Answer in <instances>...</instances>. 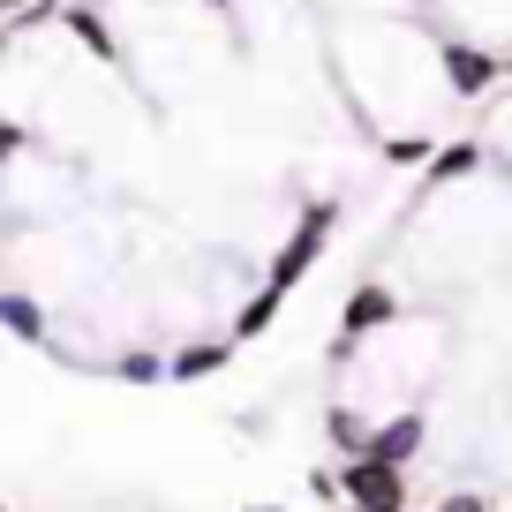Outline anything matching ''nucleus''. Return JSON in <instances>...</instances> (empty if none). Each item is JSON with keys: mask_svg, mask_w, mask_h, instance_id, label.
<instances>
[{"mask_svg": "<svg viewBox=\"0 0 512 512\" xmlns=\"http://www.w3.org/2000/svg\"><path fill=\"white\" fill-rule=\"evenodd\" d=\"M400 317H407V302H400V287L392 279H362V287L347 294V309H339V339H332V369H347V362H362L369 354V339H384V332H400Z\"/></svg>", "mask_w": 512, "mask_h": 512, "instance_id": "nucleus-1", "label": "nucleus"}, {"mask_svg": "<svg viewBox=\"0 0 512 512\" xmlns=\"http://www.w3.org/2000/svg\"><path fill=\"white\" fill-rule=\"evenodd\" d=\"M332 234H339V196H317V204L294 219V234L279 241V256H272V272H264V279H272L279 294H294L309 272H317V256L332 249Z\"/></svg>", "mask_w": 512, "mask_h": 512, "instance_id": "nucleus-2", "label": "nucleus"}, {"mask_svg": "<svg viewBox=\"0 0 512 512\" xmlns=\"http://www.w3.org/2000/svg\"><path fill=\"white\" fill-rule=\"evenodd\" d=\"M430 53H437V83L445 98H482L505 68V53L482 46V38H460V31H430Z\"/></svg>", "mask_w": 512, "mask_h": 512, "instance_id": "nucleus-3", "label": "nucleus"}, {"mask_svg": "<svg viewBox=\"0 0 512 512\" xmlns=\"http://www.w3.org/2000/svg\"><path fill=\"white\" fill-rule=\"evenodd\" d=\"M339 497H347V512H415L407 505V467L377 460V452L339 460Z\"/></svg>", "mask_w": 512, "mask_h": 512, "instance_id": "nucleus-4", "label": "nucleus"}, {"mask_svg": "<svg viewBox=\"0 0 512 512\" xmlns=\"http://www.w3.org/2000/svg\"><path fill=\"white\" fill-rule=\"evenodd\" d=\"M437 31L482 38V46H512V0H430Z\"/></svg>", "mask_w": 512, "mask_h": 512, "instance_id": "nucleus-5", "label": "nucleus"}, {"mask_svg": "<svg viewBox=\"0 0 512 512\" xmlns=\"http://www.w3.org/2000/svg\"><path fill=\"white\" fill-rule=\"evenodd\" d=\"M241 354V339L234 332H204V339H181L174 354H166V377L174 384H204V377H219L226 362Z\"/></svg>", "mask_w": 512, "mask_h": 512, "instance_id": "nucleus-6", "label": "nucleus"}, {"mask_svg": "<svg viewBox=\"0 0 512 512\" xmlns=\"http://www.w3.org/2000/svg\"><path fill=\"white\" fill-rule=\"evenodd\" d=\"M422 445H430V415H422V407H400V415H384L377 430H369V452L392 460V467H415Z\"/></svg>", "mask_w": 512, "mask_h": 512, "instance_id": "nucleus-7", "label": "nucleus"}, {"mask_svg": "<svg viewBox=\"0 0 512 512\" xmlns=\"http://www.w3.org/2000/svg\"><path fill=\"white\" fill-rule=\"evenodd\" d=\"M482 166H490V144L482 136H460V144H437V159H430V174H422V189H460V181H475Z\"/></svg>", "mask_w": 512, "mask_h": 512, "instance_id": "nucleus-8", "label": "nucleus"}, {"mask_svg": "<svg viewBox=\"0 0 512 512\" xmlns=\"http://www.w3.org/2000/svg\"><path fill=\"white\" fill-rule=\"evenodd\" d=\"M0 324H8V339H23V347H53V317L38 294L23 287H0Z\"/></svg>", "mask_w": 512, "mask_h": 512, "instance_id": "nucleus-9", "label": "nucleus"}, {"mask_svg": "<svg viewBox=\"0 0 512 512\" xmlns=\"http://www.w3.org/2000/svg\"><path fill=\"white\" fill-rule=\"evenodd\" d=\"M369 430H377V422H369L362 407H347V400H332V407H324V445H332L339 460H354V452H369Z\"/></svg>", "mask_w": 512, "mask_h": 512, "instance_id": "nucleus-10", "label": "nucleus"}, {"mask_svg": "<svg viewBox=\"0 0 512 512\" xmlns=\"http://www.w3.org/2000/svg\"><path fill=\"white\" fill-rule=\"evenodd\" d=\"M279 309H287V294H279L272 279H264V287H256L249 302L234 309V339H241V347H249V339H264V332H272V324H279Z\"/></svg>", "mask_w": 512, "mask_h": 512, "instance_id": "nucleus-11", "label": "nucleus"}, {"mask_svg": "<svg viewBox=\"0 0 512 512\" xmlns=\"http://www.w3.org/2000/svg\"><path fill=\"white\" fill-rule=\"evenodd\" d=\"M61 23H68L76 38H83V53H91V61L121 68V38L106 31V16H98V8H61Z\"/></svg>", "mask_w": 512, "mask_h": 512, "instance_id": "nucleus-12", "label": "nucleus"}, {"mask_svg": "<svg viewBox=\"0 0 512 512\" xmlns=\"http://www.w3.org/2000/svg\"><path fill=\"white\" fill-rule=\"evenodd\" d=\"M113 377H121V384H159L166 377V354L159 347H121V354H113Z\"/></svg>", "mask_w": 512, "mask_h": 512, "instance_id": "nucleus-13", "label": "nucleus"}, {"mask_svg": "<svg viewBox=\"0 0 512 512\" xmlns=\"http://www.w3.org/2000/svg\"><path fill=\"white\" fill-rule=\"evenodd\" d=\"M377 151H384V166H422V159H437L422 128H415V136H377Z\"/></svg>", "mask_w": 512, "mask_h": 512, "instance_id": "nucleus-14", "label": "nucleus"}, {"mask_svg": "<svg viewBox=\"0 0 512 512\" xmlns=\"http://www.w3.org/2000/svg\"><path fill=\"white\" fill-rule=\"evenodd\" d=\"M23 144H31V136H23V121H0V166H16Z\"/></svg>", "mask_w": 512, "mask_h": 512, "instance_id": "nucleus-15", "label": "nucleus"}, {"mask_svg": "<svg viewBox=\"0 0 512 512\" xmlns=\"http://www.w3.org/2000/svg\"><path fill=\"white\" fill-rule=\"evenodd\" d=\"M437 512H490V497H482V490H452Z\"/></svg>", "mask_w": 512, "mask_h": 512, "instance_id": "nucleus-16", "label": "nucleus"}, {"mask_svg": "<svg viewBox=\"0 0 512 512\" xmlns=\"http://www.w3.org/2000/svg\"><path fill=\"white\" fill-rule=\"evenodd\" d=\"M204 8H219V16H234V0H204Z\"/></svg>", "mask_w": 512, "mask_h": 512, "instance_id": "nucleus-17", "label": "nucleus"}, {"mask_svg": "<svg viewBox=\"0 0 512 512\" xmlns=\"http://www.w3.org/2000/svg\"><path fill=\"white\" fill-rule=\"evenodd\" d=\"M249 512H279V505H249Z\"/></svg>", "mask_w": 512, "mask_h": 512, "instance_id": "nucleus-18", "label": "nucleus"}, {"mask_svg": "<svg viewBox=\"0 0 512 512\" xmlns=\"http://www.w3.org/2000/svg\"><path fill=\"white\" fill-rule=\"evenodd\" d=\"M0 8H23V0H0Z\"/></svg>", "mask_w": 512, "mask_h": 512, "instance_id": "nucleus-19", "label": "nucleus"}, {"mask_svg": "<svg viewBox=\"0 0 512 512\" xmlns=\"http://www.w3.org/2000/svg\"><path fill=\"white\" fill-rule=\"evenodd\" d=\"M0 53H8V31H0Z\"/></svg>", "mask_w": 512, "mask_h": 512, "instance_id": "nucleus-20", "label": "nucleus"}, {"mask_svg": "<svg viewBox=\"0 0 512 512\" xmlns=\"http://www.w3.org/2000/svg\"><path fill=\"white\" fill-rule=\"evenodd\" d=\"M0 512H8V497H0Z\"/></svg>", "mask_w": 512, "mask_h": 512, "instance_id": "nucleus-21", "label": "nucleus"}]
</instances>
